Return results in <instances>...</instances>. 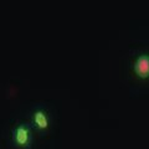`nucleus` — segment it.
Listing matches in <instances>:
<instances>
[{
  "mask_svg": "<svg viewBox=\"0 0 149 149\" xmlns=\"http://www.w3.org/2000/svg\"><path fill=\"white\" fill-rule=\"evenodd\" d=\"M34 120H35V123H36L37 127L41 128V129L46 128V127H47V124H49L47 117H46V114L44 113L42 111H36L35 112V113H34Z\"/></svg>",
  "mask_w": 149,
  "mask_h": 149,
  "instance_id": "3",
  "label": "nucleus"
},
{
  "mask_svg": "<svg viewBox=\"0 0 149 149\" xmlns=\"http://www.w3.org/2000/svg\"><path fill=\"white\" fill-rule=\"evenodd\" d=\"M134 70L139 77L147 78L149 77V56L148 55H141L137 58Z\"/></svg>",
  "mask_w": 149,
  "mask_h": 149,
  "instance_id": "1",
  "label": "nucleus"
},
{
  "mask_svg": "<svg viewBox=\"0 0 149 149\" xmlns=\"http://www.w3.org/2000/svg\"><path fill=\"white\" fill-rule=\"evenodd\" d=\"M14 139L16 141V143L19 146H22V147L27 146L30 142L29 129L26 127H24V125H19V127L15 129V132H14Z\"/></svg>",
  "mask_w": 149,
  "mask_h": 149,
  "instance_id": "2",
  "label": "nucleus"
}]
</instances>
